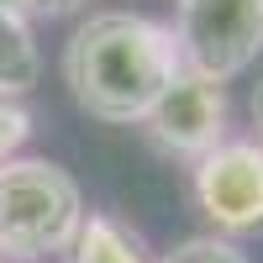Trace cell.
<instances>
[{
  "instance_id": "1",
  "label": "cell",
  "mask_w": 263,
  "mask_h": 263,
  "mask_svg": "<svg viewBox=\"0 0 263 263\" xmlns=\"http://www.w3.org/2000/svg\"><path fill=\"white\" fill-rule=\"evenodd\" d=\"M174 74V32L137 11H95L63 42V84L79 111L105 126H137Z\"/></svg>"
},
{
  "instance_id": "2",
  "label": "cell",
  "mask_w": 263,
  "mask_h": 263,
  "mask_svg": "<svg viewBox=\"0 0 263 263\" xmlns=\"http://www.w3.org/2000/svg\"><path fill=\"white\" fill-rule=\"evenodd\" d=\"M84 190L53 158L0 163V253L11 263H37L69 253L84 227Z\"/></svg>"
},
{
  "instance_id": "3",
  "label": "cell",
  "mask_w": 263,
  "mask_h": 263,
  "mask_svg": "<svg viewBox=\"0 0 263 263\" xmlns=\"http://www.w3.org/2000/svg\"><path fill=\"white\" fill-rule=\"evenodd\" d=\"M179 63L227 84L263 53V0H174Z\"/></svg>"
},
{
  "instance_id": "4",
  "label": "cell",
  "mask_w": 263,
  "mask_h": 263,
  "mask_svg": "<svg viewBox=\"0 0 263 263\" xmlns=\"http://www.w3.org/2000/svg\"><path fill=\"white\" fill-rule=\"evenodd\" d=\"M190 195L216 237H263V142L227 137L190 168Z\"/></svg>"
},
{
  "instance_id": "5",
  "label": "cell",
  "mask_w": 263,
  "mask_h": 263,
  "mask_svg": "<svg viewBox=\"0 0 263 263\" xmlns=\"http://www.w3.org/2000/svg\"><path fill=\"white\" fill-rule=\"evenodd\" d=\"M142 126L168 158H190V163L205 158L216 142H227V84L179 63V74L163 84V95L153 100Z\"/></svg>"
},
{
  "instance_id": "6",
  "label": "cell",
  "mask_w": 263,
  "mask_h": 263,
  "mask_svg": "<svg viewBox=\"0 0 263 263\" xmlns=\"http://www.w3.org/2000/svg\"><path fill=\"white\" fill-rule=\"evenodd\" d=\"M69 263H147V248L121 216L90 211L79 237H74V248H69Z\"/></svg>"
},
{
  "instance_id": "7",
  "label": "cell",
  "mask_w": 263,
  "mask_h": 263,
  "mask_svg": "<svg viewBox=\"0 0 263 263\" xmlns=\"http://www.w3.org/2000/svg\"><path fill=\"white\" fill-rule=\"evenodd\" d=\"M37 79H42V48L32 37V21L0 11V95L21 100Z\"/></svg>"
},
{
  "instance_id": "8",
  "label": "cell",
  "mask_w": 263,
  "mask_h": 263,
  "mask_svg": "<svg viewBox=\"0 0 263 263\" xmlns=\"http://www.w3.org/2000/svg\"><path fill=\"white\" fill-rule=\"evenodd\" d=\"M158 263H248V253L237 248V242H227V237L205 232V237H184V242H174Z\"/></svg>"
},
{
  "instance_id": "9",
  "label": "cell",
  "mask_w": 263,
  "mask_h": 263,
  "mask_svg": "<svg viewBox=\"0 0 263 263\" xmlns=\"http://www.w3.org/2000/svg\"><path fill=\"white\" fill-rule=\"evenodd\" d=\"M27 137H32V111H27L21 100H6V95H0V163H11Z\"/></svg>"
},
{
  "instance_id": "10",
  "label": "cell",
  "mask_w": 263,
  "mask_h": 263,
  "mask_svg": "<svg viewBox=\"0 0 263 263\" xmlns=\"http://www.w3.org/2000/svg\"><path fill=\"white\" fill-rule=\"evenodd\" d=\"M84 6H90V0H37V16H74Z\"/></svg>"
},
{
  "instance_id": "11",
  "label": "cell",
  "mask_w": 263,
  "mask_h": 263,
  "mask_svg": "<svg viewBox=\"0 0 263 263\" xmlns=\"http://www.w3.org/2000/svg\"><path fill=\"white\" fill-rule=\"evenodd\" d=\"M253 126H258V142H263V79L253 84Z\"/></svg>"
},
{
  "instance_id": "12",
  "label": "cell",
  "mask_w": 263,
  "mask_h": 263,
  "mask_svg": "<svg viewBox=\"0 0 263 263\" xmlns=\"http://www.w3.org/2000/svg\"><path fill=\"white\" fill-rule=\"evenodd\" d=\"M0 11H11V16H37V0H0Z\"/></svg>"
},
{
  "instance_id": "13",
  "label": "cell",
  "mask_w": 263,
  "mask_h": 263,
  "mask_svg": "<svg viewBox=\"0 0 263 263\" xmlns=\"http://www.w3.org/2000/svg\"><path fill=\"white\" fill-rule=\"evenodd\" d=\"M0 263H11V258H6V253H0Z\"/></svg>"
}]
</instances>
